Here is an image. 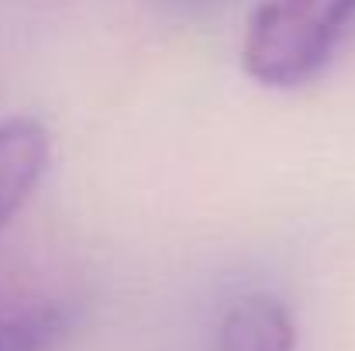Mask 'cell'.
<instances>
[{"label":"cell","instance_id":"obj_3","mask_svg":"<svg viewBox=\"0 0 355 351\" xmlns=\"http://www.w3.org/2000/svg\"><path fill=\"white\" fill-rule=\"evenodd\" d=\"M297 327L290 310L269 293L235 300L218 324V351H293Z\"/></svg>","mask_w":355,"mask_h":351},{"label":"cell","instance_id":"obj_5","mask_svg":"<svg viewBox=\"0 0 355 351\" xmlns=\"http://www.w3.org/2000/svg\"><path fill=\"white\" fill-rule=\"evenodd\" d=\"M176 3H187V7H193V3H211V0H176Z\"/></svg>","mask_w":355,"mask_h":351},{"label":"cell","instance_id":"obj_4","mask_svg":"<svg viewBox=\"0 0 355 351\" xmlns=\"http://www.w3.org/2000/svg\"><path fill=\"white\" fill-rule=\"evenodd\" d=\"M66 331L59 307H38L21 314H0V351H49Z\"/></svg>","mask_w":355,"mask_h":351},{"label":"cell","instance_id":"obj_1","mask_svg":"<svg viewBox=\"0 0 355 351\" xmlns=\"http://www.w3.org/2000/svg\"><path fill=\"white\" fill-rule=\"evenodd\" d=\"M355 28V0H266L241 45V66L259 87L311 83Z\"/></svg>","mask_w":355,"mask_h":351},{"label":"cell","instance_id":"obj_2","mask_svg":"<svg viewBox=\"0 0 355 351\" xmlns=\"http://www.w3.org/2000/svg\"><path fill=\"white\" fill-rule=\"evenodd\" d=\"M52 159V138L38 117L0 120V231L31 200Z\"/></svg>","mask_w":355,"mask_h":351}]
</instances>
